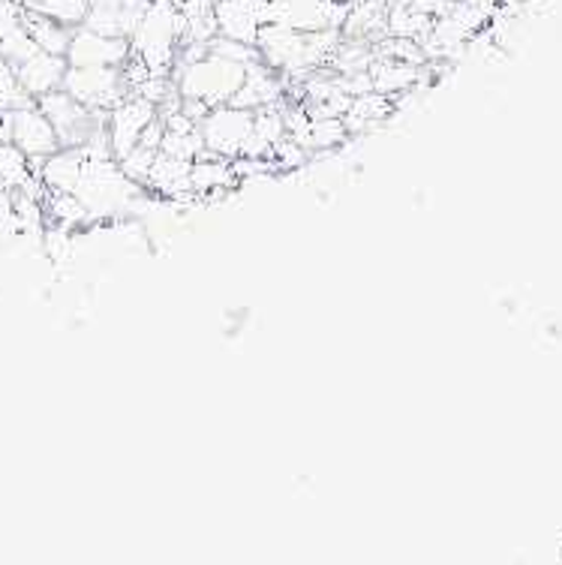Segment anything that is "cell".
<instances>
[{"mask_svg":"<svg viewBox=\"0 0 562 565\" xmlns=\"http://www.w3.org/2000/svg\"><path fill=\"white\" fill-rule=\"evenodd\" d=\"M87 10H91L87 0H43V3L36 7V12H43V15L54 19V22L66 24V28H73V31L85 24Z\"/></svg>","mask_w":562,"mask_h":565,"instance_id":"17","label":"cell"},{"mask_svg":"<svg viewBox=\"0 0 562 565\" xmlns=\"http://www.w3.org/2000/svg\"><path fill=\"white\" fill-rule=\"evenodd\" d=\"M19 228V217H15V205H12V190L0 186V235H15Z\"/></svg>","mask_w":562,"mask_h":565,"instance_id":"18","label":"cell"},{"mask_svg":"<svg viewBox=\"0 0 562 565\" xmlns=\"http://www.w3.org/2000/svg\"><path fill=\"white\" fill-rule=\"evenodd\" d=\"M22 12L15 0H0V43L22 24Z\"/></svg>","mask_w":562,"mask_h":565,"instance_id":"19","label":"cell"},{"mask_svg":"<svg viewBox=\"0 0 562 565\" xmlns=\"http://www.w3.org/2000/svg\"><path fill=\"white\" fill-rule=\"evenodd\" d=\"M130 52L153 76H172L181 52V19L178 0H151L148 10L130 33Z\"/></svg>","mask_w":562,"mask_h":565,"instance_id":"1","label":"cell"},{"mask_svg":"<svg viewBox=\"0 0 562 565\" xmlns=\"http://www.w3.org/2000/svg\"><path fill=\"white\" fill-rule=\"evenodd\" d=\"M22 28L31 33V40L40 45L43 52L66 57V49H70V40H73V28L54 22V19H49V15H43V12L36 10L22 12Z\"/></svg>","mask_w":562,"mask_h":565,"instance_id":"14","label":"cell"},{"mask_svg":"<svg viewBox=\"0 0 562 565\" xmlns=\"http://www.w3.org/2000/svg\"><path fill=\"white\" fill-rule=\"evenodd\" d=\"M157 118V106L148 103L139 94H130L124 97L118 106H112L106 111V136H108V148H112V157L120 160L139 145L141 132L145 127Z\"/></svg>","mask_w":562,"mask_h":565,"instance_id":"7","label":"cell"},{"mask_svg":"<svg viewBox=\"0 0 562 565\" xmlns=\"http://www.w3.org/2000/svg\"><path fill=\"white\" fill-rule=\"evenodd\" d=\"M283 90H286V78L259 57V61L247 64V73H244V82H241L235 97H232V106L250 111L265 109V106L280 103Z\"/></svg>","mask_w":562,"mask_h":565,"instance_id":"10","label":"cell"},{"mask_svg":"<svg viewBox=\"0 0 562 565\" xmlns=\"http://www.w3.org/2000/svg\"><path fill=\"white\" fill-rule=\"evenodd\" d=\"M82 166H85L82 148H57L52 157H45L36 174H40L43 190H49V193H73L78 178H82Z\"/></svg>","mask_w":562,"mask_h":565,"instance_id":"12","label":"cell"},{"mask_svg":"<svg viewBox=\"0 0 562 565\" xmlns=\"http://www.w3.org/2000/svg\"><path fill=\"white\" fill-rule=\"evenodd\" d=\"M31 103H36V99L24 90L10 61L0 55V115H7L12 109H22V106H31Z\"/></svg>","mask_w":562,"mask_h":565,"instance_id":"16","label":"cell"},{"mask_svg":"<svg viewBox=\"0 0 562 565\" xmlns=\"http://www.w3.org/2000/svg\"><path fill=\"white\" fill-rule=\"evenodd\" d=\"M82 106L94 111H108L120 99L130 97V85L124 78V66H70L66 64L64 85Z\"/></svg>","mask_w":562,"mask_h":565,"instance_id":"4","label":"cell"},{"mask_svg":"<svg viewBox=\"0 0 562 565\" xmlns=\"http://www.w3.org/2000/svg\"><path fill=\"white\" fill-rule=\"evenodd\" d=\"M15 3H19L22 10H36V7H40L43 0H15Z\"/></svg>","mask_w":562,"mask_h":565,"instance_id":"20","label":"cell"},{"mask_svg":"<svg viewBox=\"0 0 562 565\" xmlns=\"http://www.w3.org/2000/svg\"><path fill=\"white\" fill-rule=\"evenodd\" d=\"M347 139L349 130L343 118H310V136H307L310 151H337Z\"/></svg>","mask_w":562,"mask_h":565,"instance_id":"15","label":"cell"},{"mask_svg":"<svg viewBox=\"0 0 562 565\" xmlns=\"http://www.w3.org/2000/svg\"><path fill=\"white\" fill-rule=\"evenodd\" d=\"M130 40L124 36H106V33L76 28L70 49H66V64L70 66H124L130 61Z\"/></svg>","mask_w":562,"mask_h":565,"instance_id":"8","label":"cell"},{"mask_svg":"<svg viewBox=\"0 0 562 565\" xmlns=\"http://www.w3.org/2000/svg\"><path fill=\"white\" fill-rule=\"evenodd\" d=\"M3 124H7V139L22 148L28 153V160L33 163V169L43 166L45 157H52L61 141H57V132H54L52 120L45 118L43 109L31 103V106H22V109H12L3 115Z\"/></svg>","mask_w":562,"mask_h":565,"instance_id":"6","label":"cell"},{"mask_svg":"<svg viewBox=\"0 0 562 565\" xmlns=\"http://www.w3.org/2000/svg\"><path fill=\"white\" fill-rule=\"evenodd\" d=\"M145 190L169 202H190L193 199V160H178V157L157 151Z\"/></svg>","mask_w":562,"mask_h":565,"instance_id":"9","label":"cell"},{"mask_svg":"<svg viewBox=\"0 0 562 565\" xmlns=\"http://www.w3.org/2000/svg\"><path fill=\"white\" fill-rule=\"evenodd\" d=\"M244 73H247V64H238V61L214 55V52L208 49V55L199 57V61L174 64L172 78L181 97L202 99V103H208V106L214 109V106L232 103L235 90H238L241 82H244Z\"/></svg>","mask_w":562,"mask_h":565,"instance_id":"2","label":"cell"},{"mask_svg":"<svg viewBox=\"0 0 562 565\" xmlns=\"http://www.w3.org/2000/svg\"><path fill=\"white\" fill-rule=\"evenodd\" d=\"M36 106L52 120L61 148H85L87 141L106 132V111H94L70 97L64 87H54L36 99Z\"/></svg>","mask_w":562,"mask_h":565,"instance_id":"3","label":"cell"},{"mask_svg":"<svg viewBox=\"0 0 562 565\" xmlns=\"http://www.w3.org/2000/svg\"><path fill=\"white\" fill-rule=\"evenodd\" d=\"M12 70H15V76H19L24 90H28L33 99H40L43 94L54 90V87L64 85L66 57L49 55L43 49H33L31 55L22 57L19 64H12Z\"/></svg>","mask_w":562,"mask_h":565,"instance_id":"11","label":"cell"},{"mask_svg":"<svg viewBox=\"0 0 562 565\" xmlns=\"http://www.w3.org/2000/svg\"><path fill=\"white\" fill-rule=\"evenodd\" d=\"M199 132H202L208 153L226 157V160L244 157L250 136H253V111L238 109L232 103L214 106L205 118L199 120Z\"/></svg>","mask_w":562,"mask_h":565,"instance_id":"5","label":"cell"},{"mask_svg":"<svg viewBox=\"0 0 562 565\" xmlns=\"http://www.w3.org/2000/svg\"><path fill=\"white\" fill-rule=\"evenodd\" d=\"M368 76L373 90L385 94V97H394V94H403V90L418 85L422 70H418V64H406V61H397V57L373 55L368 66Z\"/></svg>","mask_w":562,"mask_h":565,"instance_id":"13","label":"cell"}]
</instances>
